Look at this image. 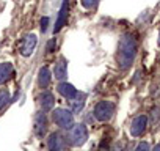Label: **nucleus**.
<instances>
[{"mask_svg": "<svg viewBox=\"0 0 160 151\" xmlns=\"http://www.w3.org/2000/svg\"><path fill=\"white\" fill-rule=\"evenodd\" d=\"M137 38L130 33L124 35L119 43H118V50H116V63L121 69H127L130 68V65L133 63L135 57H137Z\"/></svg>", "mask_w": 160, "mask_h": 151, "instance_id": "f257e3e1", "label": "nucleus"}, {"mask_svg": "<svg viewBox=\"0 0 160 151\" xmlns=\"http://www.w3.org/2000/svg\"><path fill=\"white\" fill-rule=\"evenodd\" d=\"M64 140L71 146H82V145H85V142L88 140V129H87V126L82 124V123L72 124L68 129V134H66Z\"/></svg>", "mask_w": 160, "mask_h": 151, "instance_id": "f03ea898", "label": "nucleus"}, {"mask_svg": "<svg viewBox=\"0 0 160 151\" xmlns=\"http://www.w3.org/2000/svg\"><path fill=\"white\" fill-rule=\"evenodd\" d=\"M52 120L61 129H69L74 124V113L68 109H55L52 112Z\"/></svg>", "mask_w": 160, "mask_h": 151, "instance_id": "7ed1b4c3", "label": "nucleus"}, {"mask_svg": "<svg viewBox=\"0 0 160 151\" xmlns=\"http://www.w3.org/2000/svg\"><path fill=\"white\" fill-rule=\"evenodd\" d=\"M93 113H94V118L98 121L105 123V121H108L113 117V113H115V104L110 102V101H101V102L96 104Z\"/></svg>", "mask_w": 160, "mask_h": 151, "instance_id": "20e7f679", "label": "nucleus"}, {"mask_svg": "<svg viewBox=\"0 0 160 151\" xmlns=\"http://www.w3.org/2000/svg\"><path fill=\"white\" fill-rule=\"evenodd\" d=\"M146 128H148V117L146 115H138L130 123V135L140 137V135L144 134Z\"/></svg>", "mask_w": 160, "mask_h": 151, "instance_id": "39448f33", "label": "nucleus"}, {"mask_svg": "<svg viewBox=\"0 0 160 151\" xmlns=\"http://www.w3.org/2000/svg\"><path fill=\"white\" fill-rule=\"evenodd\" d=\"M36 43H38L36 35H33V33L25 35V36L22 38V43H21V54H22L24 57H30V55L33 54L35 47H36Z\"/></svg>", "mask_w": 160, "mask_h": 151, "instance_id": "423d86ee", "label": "nucleus"}, {"mask_svg": "<svg viewBox=\"0 0 160 151\" xmlns=\"http://www.w3.org/2000/svg\"><path fill=\"white\" fill-rule=\"evenodd\" d=\"M33 131H35V135L38 138H42L47 132V118H46V113L39 112L36 113L35 117V123H33Z\"/></svg>", "mask_w": 160, "mask_h": 151, "instance_id": "0eeeda50", "label": "nucleus"}, {"mask_svg": "<svg viewBox=\"0 0 160 151\" xmlns=\"http://www.w3.org/2000/svg\"><path fill=\"white\" fill-rule=\"evenodd\" d=\"M47 148L49 151H66V140L58 132H52L47 138Z\"/></svg>", "mask_w": 160, "mask_h": 151, "instance_id": "6e6552de", "label": "nucleus"}, {"mask_svg": "<svg viewBox=\"0 0 160 151\" xmlns=\"http://www.w3.org/2000/svg\"><path fill=\"white\" fill-rule=\"evenodd\" d=\"M68 11H69V0H63L60 13H58V19L53 25V33H58L64 27V24L68 22Z\"/></svg>", "mask_w": 160, "mask_h": 151, "instance_id": "1a4fd4ad", "label": "nucleus"}, {"mask_svg": "<svg viewBox=\"0 0 160 151\" xmlns=\"http://www.w3.org/2000/svg\"><path fill=\"white\" fill-rule=\"evenodd\" d=\"M13 76H14V68L10 61L0 63V85H3L8 81H11Z\"/></svg>", "mask_w": 160, "mask_h": 151, "instance_id": "9d476101", "label": "nucleus"}, {"mask_svg": "<svg viewBox=\"0 0 160 151\" xmlns=\"http://www.w3.org/2000/svg\"><path fill=\"white\" fill-rule=\"evenodd\" d=\"M58 93H60L63 98H66L68 101H72V99L78 95L77 88H75L72 84H68V82H61V84L58 85Z\"/></svg>", "mask_w": 160, "mask_h": 151, "instance_id": "9b49d317", "label": "nucleus"}, {"mask_svg": "<svg viewBox=\"0 0 160 151\" xmlns=\"http://www.w3.org/2000/svg\"><path fill=\"white\" fill-rule=\"evenodd\" d=\"M53 76H55V79H58V81H63L66 76H68V61H66L64 57H60L58 61L55 63Z\"/></svg>", "mask_w": 160, "mask_h": 151, "instance_id": "f8f14e48", "label": "nucleus"}, {"mask_svg": "<svg viewBox=\"0 0 160 151\" xmlns=\"http://www.w3.org/2000/svg\"><path fill=\"white\" fill-rule=\"evenodd\" d=\"M38 101H39L42 110H50V109L53 107V104H55V98H53V95H52L50 91H47V90H44V91L39 95Z\"/></svg>", "mask_w": 160, "mask_h": 151, "instance_id": "ddd939ff", "label": "nucleus"}, {"mask_svg": "<svg viewBox=\"0 0 160 151\" xmlns=\"http://www.w3.org/2000/svg\"><path fill=\"white\" fill-rule=\"evenodd\" d=\"M50 82H52V74H50L49 68L47 66L41 68L39 72H38V85L41 88H47L50 85Z\"/></svg>", "mask_w": 160, "mask_h": 151, "instance_id": "4468645a", "label": "nucleus"}, {"mask_svg": "<svg viewBox=\"0 0 160 151\" xmlns=\"http://www.w3.org/2000/svg\"><path fill=\"white\" fill-rule=\"evenodd\" d=\"M85 99H87V95H85V93H78V95L71 101V110H72V113H78L80 110H83Z\"/></svg>", "mask_w": 160, "mask_h": 151, "instance_id": "2eb2a0df", "label": "nucleus"}, {"mask_svg": "<svg viewBox=\"0 0 160 151\" xmlns=\"http://www.w3.org/2000/svg\"><path fill=\"white\" fill-rule=\"evenodd\" d=\"M10 102V91L8 90H0V109H3Z\"/></svg>", "mask_w": 160, "mask_h": 151, "instance_id": "dca6fc26", "label": "nucleus"}, {"mask_svg": "<svg viewBox=\"0 0 160 151\" xmlns=\"http://www.w3.org/2000/svg\"><path fill=\"white\" fill-rule=\"evenodd\" d=\"M99 3V0H82V7L87 8V10H91V8H96Z\"/></svg>", "mask_w": 160, "mask_h": 151, "instance_id": "f3484780", "label": "nucleus"}, {"mask_svg": "<svg viewBox=\"0 0 160 151\" xmlns=\"http://www.w3.org/2000/svg\"><path fill=\"white\" fill-rule=\"evenodd\" d=\"M55 49H57V39L52 38V39H49V43H47V46H46V50H47L49 54H52V52H55Z\"/></svg>", "mask_w": 160, "mask_h": 151, "instance_id": "a211bd4d", "label": "nucleus"}, {"mask_svg": "<svg viewBox=\"0 0 160 151\" xmlns=\"http://www.w3.org/2000/svg\"><path fill=\"white\" fill-rule=\"evenodd\" d=\"M47 27H49V18L44 16V18L41 19V32H42V33L47 32Z\"/></svg>", "mask_w": 160, "mask_h": 151, "instance_id": "6ab92c4d", "label": "nucleus"}, {"mask_svg": "<svg viewBox=\"0 0 160 151\" xmlns=\"http://www.w3.org/2000/svg\"><path fill=\"white\" fill-rule=\"evenodd\" d=\"M135 151H151L149 143H148V142H141V143L137 146V149H135Z\"/></svg>", "mask_w": 160, "mask_h": 151, "instance_id": "aec40b11", "label": "nucleus"}, {"mask_svg": "<svg viewBox=\"0 0 160 151\" xmlns=\"http://www.w3.org/2000/svg\"><path fill=\"white\" fill-rule=\"evenodd\" d=\"M96 151H108V148H105V146H104V145H102V146H101V148H99V149H96Z\"/></svg>", "mask_w": 160, "mask_h": 151, "instance_id": "412c9836", "label": "nucleus"}, {"mask_svg": "<svg viewBox=\"0 0 160 151\" xmlns=\"http://www.w3.org/2000/svg\"><path fill=\"white\" fill-rule=\"evenodd\" d=\"M152 151H160V143H158V145H155V146H154V149H152Z\"/></svg>", "mask_w": 160, "mask_h": 151, "instance_id": "4be33fe9", "label": "nucleus"}, {"mask_svg": "<svg viewBox=\"0 0 160 151\" xmlns=\"http://www.w3.org/2000/svg\"><path fill=\"white\" fill-rule=\"evenodd\" d=\"M158 44H160V35H158Z\"/></svg>", "mask_w": 160, "mask_h": 151, "instance_id": "5701e85b", "label": "nucleus"}]
</instances>
